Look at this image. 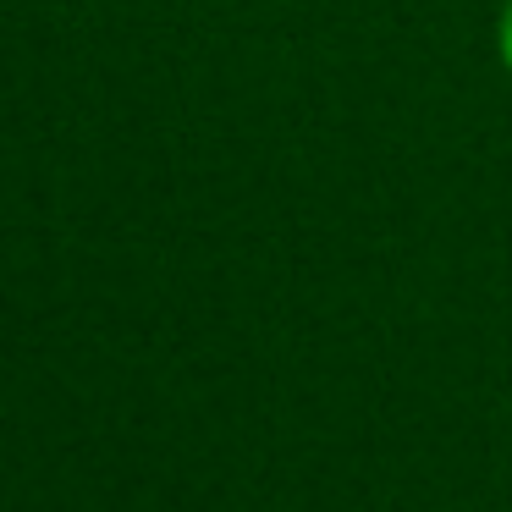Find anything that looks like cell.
<instances>
[{"mask_svg":"<svg viewBox=\"0 0 512 512\" xmlns=\"http://www.w3.org/2000/svg\"><path fill=\"white\" fill-rule=\"evenodd\" d=\"M501 61L512 67V6H507V17H501Z\"/></svg>","mask_w":512,"mask_h":512,"instance_id":"1","label":"cell"}]
</instances>
